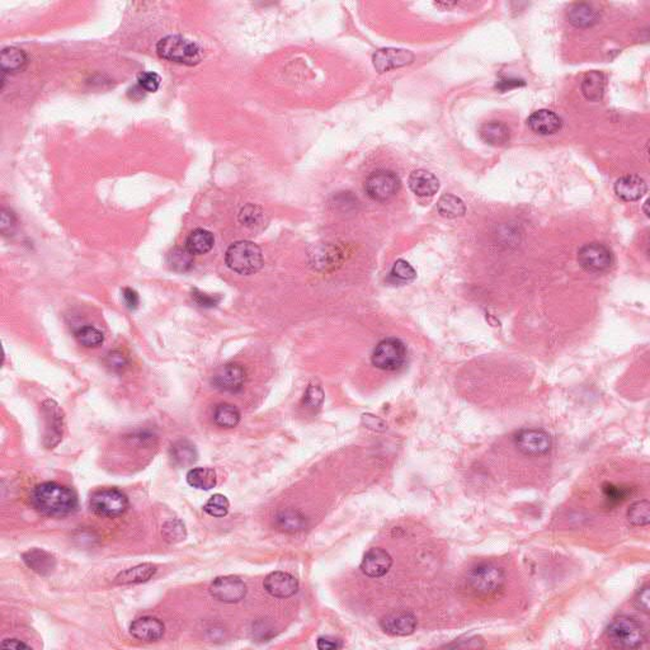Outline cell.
Instances as JSON below:
<instances>
[{"label":"cell","mask_w":650,"mask_h":650,"mask_svg":"<svg viewBox=\"0 0 650 650\" xmlns=\"http://www.w3.org/2000/svg\"><path fill=\"white\" fill-rule=\"evenodd\" d=\"M31 503L38 513L47 517H66L78 509V495L70 488L54 482L38 484L31 493Z\"/></svg>","instance_id":"6da1fadb"},{"label":"cell","mask_w":650,"mask_h":650,"mask_svg":"<svg viewBox=\"0 0 650 650\" xmlns=\"http://www.w3.org/2000/svg\"><path fill=\"white\" fill-rule=\"evenodd\" d=\"M607 639L615 648L638 649L644 644L646 634L643 625L629 616H619L607 629Z\"/></svg>","instance_id":"7a4b0ae2"},{"label":"cell","mask_w":650,"mask_h":650,"mask_svg":"<svg viewBox=\"0 0 650 650\" xmlns=\"http://www.w3.org/2000/svg\"><path fill=\"white\" fill-rule=\"evenodd\" d=\"M157 52L164 60L188 66L197 65L202 59V51L199 45L177 35L162 38L158 42Z\"/></svg>","instance_id":"3957f363"},{"label":"cell","mask_w":650,"mask_h":650,"mask_svg":"<svg viewBox=\"0 0 650 650\" xmlns=\"http://www.w3.org/2000/svg\"><path fill=\"white\" fill-rule=\"evenodd\" d=\"M225 261L228 267L239 275H253L262 268V250L248 240L237 242L229 247Z\"/></svg>","instance_id":"277c9868"},{"label":"cell","mask_w":650,"mask_h":650,"mask_svg":"<svg viewBox=\"0 0 650 650\" xmlns=\"http://www.w3.org/2000/svg\"><path fill=\"white\" fill-rule=\"evenodd\" d=\"M470 588L480 596H492L506 583L504 572L492 563L478 564L468 574Z\"/></svg>","instance_id":"5b68a950"},{"label":"cell","mask_w":650,"mask_h":650,"mask_svg":"<svg viewBox=\"0 0 650 650\" xmlns=\"http://www.w3.org/2000/svg\"><path fill=\"white\" fill-rule=\"evenodd\" d=\"M89 506L97 516L114 519L129 509V498L124 492L114 488L100 489L92 494Z\"/></svg>","instance_id":"8992f818"},{"label":"cell","mask_w":650,"mask_h":650,"mask_svg":"<svg viewBox=\"0 0 650 650\" xmlns=\"http://www.w3.org/2000/svg\"><path fill=\"white\" fill-rule=\"evenodd\" d=\"M371 361L382 371H398L406 362V344L401 339L386 338L376 345Z\"/></svg>","instance_id":"52a82bcc"},{"label":"cell","mask_w":650,"mask_h":650,"mask_svg":"<svg viewBox=\"0 0 650 650\" xmlns=\"http://www.w3.org/2000/svg\"><path fill=\"white\" fill-rule=\"evenodd\" d=\"M401 179L391 170H376L365 182V191L372 200L379 202L393 199L401 189Z\"/></svg>","instance_id":"ba28073f"},{"label":"cell","mask_w":650,"mask_h":650,"mask_svg":"<svg viewBox=\"0 0 650 650\" xmlns=\"http://www.w3.org/2000/svg\"><path fill=\"white\" fill-rule=\"evenodd\" d=\"M578 262L583 269L591 273H602L611 268L613 253L605 244L589 243L578 252Z\"/></svg>","instance_id":"9c48e42d"},{"label":"cell","mask_w":650,"mask_h":650,"mask_svg":"<svg viewBox=\"0 0 650 650\" xmlns=\"http://www.w3.org/2000/svg\"><path fill=\"white\" fill-rule=\"evenodd\" d=\"M514 444L524 455L540 456L551 450L552 439L543 430H522L514 436Z\"/></svg>","instance_id":"30bf717a"},{"label":"cell","mask_w":650,"mask_h":650,"mask_svg":"<svg viewBox=\"0 0 650 650\" xmlns=\"http://www.w3.org/2000/svg\"><path fill=\"white\" fill-rule=\"evenodd\" d=\"M45 419L44 444L47 449H54L63 438L64 414L57 401H46L42 404Z\"/></svg>","instance_id":"8fae6325"},{"label":"cell","mask_w":650,"mask_h":650,"mask_svg":"<svg viewBox=\"0 0 650 650\" xmlns=\"http://www.w3.org/2000/svg\"><path fill=\"white\" fill-rule=\"evenodd\" d=\"M210 593L224 603H237L247 596V584L239 577H219L211 583Z\"/></svg>","instance_id":"7c38bea8"},{"label":"cell","mask_w":650,"mask_h":650,"mask_svg":"<svg viewBox=\"0 0 650 650\" xmlns=\"http://www.w3.org/2000/svg\"><path fill=\"white\" fill-rule=\"evenodd\" d=\"M247 374L243 366L238 363H228L213 375L215 388L225 393H238L244 386Z\"/></svg>","instance_id":"4fadbf2b"},{"label":"cell","mask_w":650,"mask_h":650,"mask_svg":"<svg viewBox=\"0 0 650 650\" xmlns=\"http://www.w3.org/2000/svg\"><path fill=\"white\" fill-rule=\"evenodd\" d=\"M263 586L271 596L277 598L292 597L299 591V581L286 572H273L267 575Z\"/></svg>","instance_id":"5bb4252c"},{"label":"cell","mask_w":650,"mask_h":650,"mask_svg":"<svg viewBox=\"0 0 650 650\" xmlns=\"http://www.w3.org/2000/svg\"><path fill=\"white\" fill-rule=\"evenodd\" d=\"M382 630L393 637L412 635L417 627L415 616L406 611L389 613L380 621Z\"/></svg>","instance_id":"9a60e30c"},{"label":"cell","mask_w":650,"mask_h":650,"mask_svg":"<svg viewBox=\"0 0 650 650\" xmlns=\"http://www.w3.org/2000/svg\"><path fill=\"white\" fill-rule=\"evenodd\" d=\"M374 66L379 73H386L413 63L414 55L409 50L382 49L374 55Z\"/></svg>","instance_id":"2e32d148"},{"label":"cell","mask_w":650,"mask_h":650,"mask_svg":"<svg viewBox=\"0 0 650 650\" xmlns=\"http://www.w3.org/2000/svg\"><path fill=\"white\" fill-rule=\"evenodd\" d=\"M393 565V557H390L388 551L380 548L370 549L362 559L361 570L363 574L371 578H380L388 574L389 570Z\"/></svg>","instance_id":"e0dca14e"},{"label":"cell","mask_w":650,"mask_h":650,"mask_svg":"<svg viewBox=\"0 0 650 650\" xmlns=\"http://www.w3.org/2000/svg\"><path fill=\"white\" fill-rule=\"evenodd\" d=\"M165 632V626L160 620L151 616H145L140 619L135 620L130 626V634L135 639L151 643V642H158L159 639L162 638Z\"/></svg>","instance_id":"ac0fdd59"},{"label":"cell","mask_w":650,"mask_h":650,"mask_svg":"<svg viewBox=\"0 0 650 650\" xmlns=\"http://www.w3.org/2000/svg\"><path fill=\"white\" fill-rule=\"evenodd\" d=\"M646 189L644 179L637 175H624L615 183V194L620 200L626 202L640 200L646 194Z\"/></svg>","instance_id":"d6986e66"},{"label":"cell","mask_w":650,"mask_h":650,"mask_svg":"<svg viewBox=\"0 0 650 650\" xmlns=\"http://www.w3.org/2000/svg\"><path fill=\"white\" fill-rule=\"evenodd\" d=\"M527 125L538 135H552L563 126V121L550 110H538L527 119Z\"/></svg>","instance_id":"ffe728a7"},{"label":"cell","mask_w":650,"mask_h":650,"mask_svg":"<svg viewBox=\"0 0 650 650\" xmlns=\"http://www.w3.org/2000/svg\"><path fill=\"white\" fill-rule=\"evenodd\" d=\"M408 183L413 194H417L419 197H431L437 194L439 189L437 177L425 169L414 170L412 175H409Z\"/></svg>","instance_id":"44dd1931"},{"label":"cell","mask_w":650,"mask_h":650,"mask_svg":"<svg viewBox=\"0 0 650 650\" xmlns=\"http://www.w3.org/2000/svg\"><path fill=\"white\" fill-rule=\"evenodd\" d=\"M22 559L28 568L42 577L52 574L57 568L55 557L42 549H31V550L25 551L22 555Z\"/></svg>","instance_id":"7402d4cb"},{"label":"cell","mask_w":650,"mask_h":650,"mask_svg":"<svg viewBox=\"0 0 650 650\" xmlns=\"http://www.w3.org/2000/svg\"><path fill=\"white\" fill-rule=\"evenodd\" d=\"M157 565L151 563L138 564L134 568L126 569L114 578V584L127 586V584H140L150 581L157 573Z\"/></svg>","instance_id":"603a6c76"},{"label":"cell","mask_w":650,"mask_h":650,"mask_svg":"<svg viewBox=\"0 0 650 650\" xmlns=\"http://www.w3.org/2000/svg\"><path fill=\"white\" fill-rule=\"evenodd\" d=\"M569 22L578 28H588L598 22V12L592 4L575 3L569 8Z\"/></svg>","instance_id":"cb8c5ba5"},{"label":"cell","mask_w":650,"mask_h":650,"mask_svg":"<svg viewBox=\"0 0 650 650\" xmlns=\"http://www.w3.org/2000/svg\"><path fill=\"white\" fill-rule=\"evenodd\" d=\"M275 525L280 531L285 533H297L307 528V517L295 509H285L277 513Z\"/></svg>","instance_id":"d4e9b609"},{"label":"cell","mask_w":650,"mask_h":650,"mask_svg":"<svg viewBox=\"0 0 650 650\" xmlns=\"http://www.w3.org/2000/svg\"><path fill=\"white\" fill-rule=\"evenodd\" d=\"M169 455L175 466L187 468L197 461L199 452L192 442H189L188 439H179L172 444Z\"/></svg>","instance_id":"484cf974"},{"label":"cell","mask_w":650,"mask_h":650,"mask_svg":"<svg viewBox=\"0 0 650 650\" xmlns=\"http://www.w3.org/2000/svg\"><path fill=\"white\" fill-rule=\"evenodd\" d=\"M479 135L484 143L492 145V146H503L511 138V132H509L508 126L498 121L484 124L479 130Z\"/></svg>","instance_id":"4316f807"},{"label":"cell","mask_w":650,"mask_h":650,"mask_svg":"<svg viewBox=\"0 0 650 650\" xmlns=\"http://www.w3.org/2000/svg\"><path fill=\"white\" fill-rule=\"evenodd\" d=\"M0 64H1L3 74H6V73L16 74V73H19V71L25 69V66H27V55H25V51L19 50L17 47H6V49L1 51Z\"/></svg>","instance_id":"83f0119b"},{"label":"cell","mask_w":650,"mask_h":650,"mask_svg":"<svg viewBox=\"0 0 650 650\" xmlns=\"http://www.w3.org/2000/svg\"><path fill=\"white\" fill-rule=\"evenodd\" d=\"M215 238L213 234L205 229H196L188 235L186 247L194 256L206 254L213 249Z\"/></svg>","instance_id":"f1b7e54d"},{"label":"cell","mask_w":650,"mask_h":650,"mask_svg":"<svg viewBox=\"0 0 650 650\" xmlns=\"http://www.w3.org/2000/svg\"><path fill=\"white\" fill-rule=\"evenodd\" d=\"M605 76L600 71H591L581 81V92L588 100L598 102L605 93Z\"/></svg>","instance_id":"f546056e"},{"label":"cell","mask_w":650,"mask_h":650,"mask_svg":"<svg viewBox=\"0 0 650 650\" xmlns=\"http://www.w3.org/2000/svg\"><path fill=\"white\" fill-rule=\"evenodd\" d=\"M187 483L191 487L200 490H210L216 487L218 478L215 470L210 468H194L187 474Z\"/></svg>","instance_id":"4dcf8cb0"},{"label":"cell","mask_w":650,"mask_h":650,"mask_svg":"<svg viewBox=\"0 0 650 650\" xmlns=\"http://www.w3.org/2000/svg\"><path fill=\"white\" fill-rule=\"evenodd\" d=\"M438 213L446 219H456L466 213V206L461 199L454 194H444L437 202Z\"/></svg>","instance_id":"1f68e13d"},{"label":"cell","mask_w":650,"mask_h":650,"mask_svg":"<svg viewBox=\"0 0 650 650\" xmlns=\"http://www.w3.org/2000/svg\"><path fill=\"white\" fill-rule=\"evenodd\" d=\"M167 263L175 272H188L194 267V254L187 247H175L167 256Z\"/></svg>","instance_id":"d6a6232c"},{"label":"cell","mask_w":650,"mask_h":650,"mask_svg":"<svg viewBox=\"0 0 650 650\" xmlns=\"http://www.w3.org/2000/svg\"><path fill=\"white\" fill-rule=\"evenodd\" d=\"M213 420L216 425L223 428H234L240 422V412L237 406H232V404H228V403L219 404L215 408Z\"/></svg>","instance_id":"836d02e7"},{"label":"cell","mask_w":650,"mask_h":650,"mask_svg":"<svg viewBox=\"0 0 650 650\" xmlns=\"http://www.w3.org/2000/svg\"><path fill=\"white\" fill-rule=\"evenodd\" d=\"M162 535L169 544H177L186 538L187 530L181 519H170L162 525Z\"/></svg>","instance_id":"e575fe53"},{"label":"cell","mask_w":650,"mask_h":650,"mask_svg":"<svg viewBox=\"0 0 650 650\" xmlns=\"http://www.w3.org/2000/svg\"><path fill=\"white\" fill-rule=\"evenodd\" d=\"M627 519L634 526H646L650 522V503L648 500L635 502L627 511Z\"/></svg>","instance_id":"d590c367"},{"label":"cell","mask_w":650,"mask_h":650,"mask_svg":"<svg viewBox=\"0 0 650 650\" xmlns=\"http://www.w3.org/2000/svg\"><path fill=\"white\" fill-rule=\"evenodd\" d=\"M229 507H230V503L225 495L213 494V497L207 500L206 504L203 507V511L207 514H210L211 517L221 519V517H225L229 512Z\"/></svg>","instance_id":"8d00e7d4"},{"label":"cell","mask_w":650,"mask_h":650,"mask_svg":"<svg viewBox=\"0 0 650 650\" xmlns=\"http://www.w3.org/2000/svg\"><path fill=\"white\" fill-rule=\"evenodd\" d=\"M76 339H78V342H79L81 345L88 347V348L98 347V345L103 343V341H105L103 333L98 331L97 328L89 326V325L83 326L79 331H76Z\"/></svg>","instance_id":"74e56055"},{"label":"cell","mask_w":650,"mask_h":650,"mask_svg":"<svg viewBox=\"0 0 650 650\" xmlns=\"http://www.w3.org/2000/svg\"><path fill=\"white\" fill-rule=\"evenodd\" d=\"M239 220L243 225L248 226V228H256V226L261 225L263 221V211L261 207L256 206V205H247V206L242 208V211L239 213Z\"/></svg>","instance_id":"f35d334b"},{"label":"cell","mask_w":650,"mask_h":650,"mask_svg":"<svg viewBox=\"0 0 650 650\" xmlns=\"http://www.w3.org/2000/svg\"><path fill=\"white\" fill-rule=\"evenodd\" d=\"M391 276L396 281L410 282L417 277V272L413 268L412 264H409L404 259H398L391 269Z\"/></svg>","instance_id":"ab89813d"},{"label":"cell","mask_w":650,"mask_h":650,"mask_svg":"<svg viewBox=\"0 0 650 650\" xmlns=\"http://www.w3.org/2000/svg\"><path fill=\"white\" fill-rule=\"evenodd\" d=\"M324 391L318 385H310L304 395V406L310 410H318L323 406Z\"/></svg>","instance_id":"60d3db41"},{"label":"cell","mask_w":650,"mask_h":650,"mask_svg":"<svg viewBox=\"0 0 650 650\" xmlns=\"http://www.w3.org/2000/svg\"><path fill=\"white\" fill-rule=\"evenodd\" d=\"M603 495L606 500H608L610 503H613V504H619L621 502L627 498L629 495V490L626 488L618 487V485H613V484H610V483H606L603 485Z\"/></svg>","instance_id":"b9f144b4"},{"label":"cell","mask_w":650,"mask_h":650,"mask_svg":"<svg viewBox=\"0 0 650 650\" xmlns=\"http://www.w3.org/2000/svg\"><path fill=\"white\" fill-rule=\"evenodd\" d=\"M138 81V85L146 92H149V93L157 92L159 87H160V76H158L157 73H153V71H146V73L140 74Z\"/></svg>","instance_id":"7bdbcfd3"},{"label":"cell","mask_w":650,"mask_h":650,"mask_svg":"<svg viewBox=\"0 0 650 650\" xmlns=\"http://www.w3.org/2000/svg\"><path fill=\"white\" fill-rule=\"evenodd\" d=\"M106 363L110 369L116 371V372H121V371H124L127 367L129 361L119 350H112V352H110L107 355Z\"/></svg>","instance_id":"ee69618b"},{"label":"cell","mask_w":650,"mask_h":650,"mask_svg":"<svg viewBox=\"0 0 650 650\" xmlns=\"http://www.w3.org/2000/svg\"><path fill=\"white\" fill-rule=\"evenodd\" d=\"M192 297H194V300L202 307H218L220 301H221V296L205 294V292L199 291L197 288H194V291H192Z\"/></svg>","instance_id":"f6af8a7d"},{"label":"cell","mask_w":650,"mask_h":650,"mask_svg":"<svg viewBox=\"0 0 650 650\" xmlns=\"http://www.w3.org/2000/svg\"><path fill=\"white\" fill-rule=\"evenodd\" d=\"M634 603H635V606L638 607L639 610H642L643 613H649V603H650L649 586H645V587L642 588V589L639 591L638 594L635 596V600H634Z\"/></svg>","instance_id":"bcb514c9"},{"label":"cell","mask_w":650,"mask_h":650,"mask_svg":"<svg viewBox=\"0 0 650 650\" xmlns=\"http://www.w3.org/2000/svg\"><path fill=\"white\" fill-rule=\"evenodd\" d=\"M317 645H318V649L320 650H333L343 648V644H342L341 640L329 638V637H321V638L318 639Z\"/></svg>","instance_id":"7dc6e473"},{"label":"cell","mask_w":650,"mask_h":650,"mask_svg":"<svg viewBox=\"0 0 650 650\" xmlns=\"http://www.w3.org/2000/svg\"><path fill=\"white\" fill-rule=\"evenodd\" d=\"M124 301H125L126 307H129L130 310H135L138 309V304H140V299H138V295L135 290L132 288H125L124 290Z\"/></svg>","instance_id":"c3c4849f"},{"label":"cell","mask_w":650,"mask_h":650,"mask_svg":"<svg viewBox=\"0 0 650 650\" xmlns=\"http://www.w3.org/2000/svg\"><path fill=\"white\" fill-rule=\"evenodd\" d=\"M14 226H16V219L13 216L12 213H8V211H3L1 213V221H0V228H1V232L4 234H11L14 230Z\"/></svg>","instance_id":"681fc988"},{"label":"cell","mask_w":650,"mask_h":650,"mask_svg":"<svg viewBox=\"0 0 650 650\" xmlns=\"http://www.w3.org/2000/svg\"><path fill=\"white\" fill-rule=\"evenodd\" d=\"M526 83L521 79H502V81L497 83L495 88L500 89V92H507V90H511V89H514V88L524 87Z\"/></svg>","instance_id":"f907efd6"},{"label":"cell","mask_w":650,"mask_h":650,"mask_svg":"<svg viewBox=\"0 0 650 650\" xmlns=\"http://www.w3.org/2000/svg\"><path fill=\"white\" fill-rule=\"evenodd\" d=\"M1 648H6V649H32L31 646L28 644H25V642H20L18 639H6L1 642Z\"/></svg>","instance_id":"816d5d0a"}]
</instances>
